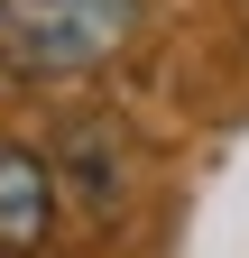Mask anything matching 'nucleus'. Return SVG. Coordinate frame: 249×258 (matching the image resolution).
Wrapping results in <instances>:
<instances>
[{
  "instance_id": "nucleus-1",
  "label": "nucleus",
  "mask_w": 249,
  "mask_h": 258,
  "mask_svg": "<svg viewBox=\"0 0 249 258\" xmlns=\"http://www.w3.org/2000/svg\"><path fill=\"white\" fill-rule=\"evenodd\" d=\"M148 0H0V74L19 83H65L102 74L111 55H130Z\"/></svg>"
},
{
  "instance_id": "nucleus-2",
  "label": "nucleus",
  "mask_w": 249,
  "mask_h": 258,
  "mask_svg": "<svg viewBox=\"0 0 249 258\" xmlns=\"http://www.w3.org/2000/svg\"><path fill=\"white\" fill-rule=\"evenodd\" d=\"M55 240V166L28 139H0V258H37Z\"/></svg>"
}]
</instances>
